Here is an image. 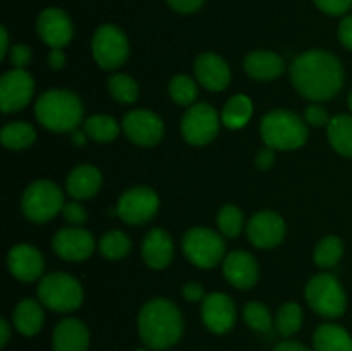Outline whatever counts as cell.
Instances as JSON below:
<instances>
[{"label": "cell", "instance_id": "1", "mask_svg": "<svg viewBox=\"0 0 352 351\" xmlns=\"http://www.w3.org/2000/svg\"><path fill=\"white\" fill-rule=\"evenodd\" d=\"M294 88L305 98L325 102L333 98L344 85V67L339 58L325 50H308L291 65Z\"/></svg>", "mask_w": 352, "mask_h": 351}, {"label": "cell", "instance_id": "2", "mask_svg": "<svg viewBox=\"0 0 352 351\" xmlns=\"http://www.w3.org/2000/svg\"><path fill=\"white\" fill-rule=\"evenodd\" d=\"M138 332L150 350L162 351L174 346L184 332L181 310L170 299H150L138 317Z\"/></svg>", "mask_w": 352, "mask_h": 351}, {"label": "cell", "instance_id": "3", "mask_svg": "<svg viewBox=\"0 0 352 351\" xmlns=\"http://www.w3.org/2000/svg\"><path fill=\"white\" fill-rule=\"evenodd\" d=\"M82 114L85 109L81 100L69 89H48L34 105L38 123L54 133L76 131V127L81 124Z\"/></svg>", "mask_w": 352, "mask_h": 351}, {"label": "cell", "instance_id": "4", "mask_svg": "<svg viewBox=\"0 0 352 351\" xmlns=\"http://www.w3.org/2000/svg\"><path fill=\"white\" fill-rule=\"evenodd\" d=\"M261 138L274 150H296L308 140V127L298 114L275 109L261 120Z\"/></svg>", "mask_w": 352, "mask_h": 351}, {"label": "cell", "instance_id": "5", "mask_svg": "<svg viewBox=\"0 0 352 351\" xmlns=\"http://www.w3.org/2000/svg\"><path fill=\"white\" fill-rule=\"evenodd\" d=\"M38 298L41 305L54 312H72L82 305V288L79 281L64 272H52L41 279L38 286Z\"/></svg>", "mask_w": 352, "mask_h": 351}, {"label": "cell", "instance_id": "6", "mask_svg": "<svg viewBox=\"0 0 352 351\" xmlns=\"http://www.w3.org/2000/svg\"><path fill=\"white\" fill-rule=\"evenodd\" d=\"M64 193L52 181H34L24 191L21 206L31 222L43 224L54 219L64 209Z\"/></svg>", "mask_w": 352, "mask_h": 351}, {"label": "cell", "instance_id": "7", "mask_svg": "<svg viewBox=\"0 0 352 351\" xmlns=\"http://www.w3.org/2000/svg\"><path fill=\"white\" fill-rule=\"evenodd\" d=\"M306 301L313 312L327 319H339L347 306L346 292L332 274H318L306 286Z\"/></svg>", "mask_w": 352, "mask_h": 351}, {"label": "cell", "instance_id": "8", "mask_svg": "<svg viewBox=\"0 0 352 351\" xmlns=\"http://www.w3.org/2000/svg\"><path fill=\"white\" fill-rule=\"evenodd\" d=\"M182 250L186 258L199 268H213L220 264L226 253L222 236L213 229L192 227L182 237Z\"/></svg>", "mask_w": 352, "mask_h": 351}, {"label": "cell", "instance_id": "9", "mask_svg": "<svg viewBox=\"0 0 352 351\" xmlns=\"http://www.w3.org/2000/svg\"><path fill=\"white\" fill-rule=\"evenodd\" d=\"M91 52L96 64L102 69H117L127 61L129 43L120 28L113 24H103L93 34Z\"/></svg>", "mask_w": 352, "mask_h": 351}, {"label": "cell", "instance_id": "10", "mask_svg": "<svg viewBox=\"0 0 352 351\" xmlns=\"http://www.w3.org/2000/svg\"><path fill=\"white\" fill-rule=\"evenodd\" d=\"M219 126V112L210 103H196L182 117L181 133L189 145L203 147L217 136Z\"/></svg>", "mask_w": 352, "mask_h": 351}, {"label": "cell", "instance_id": "11", "mask_svg": "<svg viewBox=\"0 0 352 351\" xmlns=\"http://www.w3.org/2000/svg\"><path fill=\"white\" fill-rule=\"evenodd\" d=\"M160 200L151 188L136 186L124 193L117 202V215L131 226H141L153 219L158 212Z\"/></svg>", "mask_w": 352, "mask_h": 351}, {"label": "cell", "instance_id": "12", "mask_svg": "<svg viewBox=\"0 0 352 351\" xmlns=\"http://www.w3.org/2000/svg\"><path fill=\"white\" fill-rule=\"evenodd\" d=\"M34 93V81L24 69H12L0 79V109L12 114L24 109Z\"/></svg>", "mask_w": 352, "mask_h": 351}, {"label": "cell", "instance_id": "13", "mask_svg": "<svg viewBox=\"0 0 352 351\" xmlns=\"http://www.w3.org/2000/svg\"><path fill=\"white\" fill-rule=\"evenodd\" d=\"M122 127L129 141L140 147H153L164 136V120L150 110H131L124 116Z\"/></svg>", "mask_w": 352, "mask_h": 351}, {"label": "cell", "instance_id": "14", "mask_svg": "<svg viewBox=\"0 0 352 351\" xmlns=\"http://www.w3.org/2000/svg\"><path fill=\"white\" fill-rule=\"evenodd\" d=\"M248 237L251 243L261 250L278 246L285 236V222L278 213L265 210L254 213L248 222Z\"/></svg>", "mask_w": 352, "mask_h": 351}, {"label": "cell", "instance_id": "15", "mask_svg": "<svg viewBox=\"0 0 352 351\" xmlns=\"http://www.w3.org/2000/svg\"><path fill=\"white\" fill-rule=\"evenodd\" d=\"M36 30L41 40L50 48H64L65 45L71 43L72 34H74L71 17L57 7L45 9L38 16Z\"/></svg>", "mask_w": 352, "mask_h": 351}, {"label": "cell", "instance_id": "16", "mask_svg": "<svg viewBox=\"0 0 352 351\" xmlns=\"http://www.w3.org/2000/svg\"><path fill=\"white\" fill-rule=\"evenodd\" d=\"M201 320L213 334H226L236 323V305L230 296L212 292L201 303Z\"/></svg>", "mask_w": 352, "mask_h": 351}, {"label": "cell", "instance_id": "17", "mask_svg": "<svg viewBox=\"0 0 352 351\" xmlns=\"http://www.w3.org/2000/svg\"><path fill=\"white\" fill-rule=\"evenodd\" d=\"M54 251L67 262H85L95 251V240L91 234L79 227H65L54 236Z\"/></svg>", "mask_w": 352, "mask_h": 351}, {"label": "cell", "instance_id": "18", "mask_svg": "<svg viewBox=\"0 0 352 351\" xmlns=\"http://www.w3.org/2000/svg\"><path fill=\"white\" fill-rule=\"evenodd\" d=\"M10 274L23 282H33L41 275L45 267L43 257L31 244H16L7 255Z\"/></svg>", "mask_w": 352, "mask_h": 351}, {"label": "cell", "instance_id": "19", "mask_svg": "<svg viewBox=\"0 0 352 351\" xmlns=\"http://www.w3.org/2000/svg\"><path fill=\"white\" fill-rule=\"evenodd\" d=\"M223 275L239 289H251L258 281L260 268L254 257L248 251L237 250L223 258Z\"/></svg>", "mask_w": 352, "mask_h": 351}, {"label": "cell", "instance_id": "20", "mask_svg": "<svg viewBox=\"0 0 352 351\" xmlns=\"http://www.w3.org/2000/svg\"><path fill=\"white\" fill-rule=\"evenodd\" d=\"M195 72L198 81L210 92H222L230 83V69L220 55L205 52L196 57Z\"/></svg>", "mask_w": 352, "mask_h": 351}, {"label": "cell", "instance_id": "21", "mask_svg": "<svg viewBox=\"0 0 352 351\" xmlns=\"http://www.w3.org/2000/svg\"><path fill=\"white\" fill-rule=\"evenodd\" d=\"M89 332L79 319H64L57 323L52 336L54 351H88Z\"/></svg>", "mask_w": 352, "mask_h": 351}, {"label": "cell", "instance_id": "22", "mask_svg": "<svg viewBox=\"0 0 352 351\" xmlns=\"http://www.w3.org/2000/svg\"><path fill=\"white\" fill-rule=\"evenodd\" d=\"M143 260L146 262L148 267L160 270L165 268L172 262L174 257V243L167 231L155 227L144 236L143 246H141Z\"/></svg>", "mask_w": 352, "mask_h": 351}, {"label": "cell", "instance_id": "23", "mask_svg": "<svg viewBox=\"0 0 352 351\" xmlns=\"http://www.w3.org/2000/svg\"><path fill=\"white\" fill-rule=\"evenodd\" d=\"M244 71L258 81H272L285 71V62L275 52L254 50L244 58Z\"/></svg>", "mask_w": 352, "mask_h": 351}, {"label": "cell", "instance_id": "24", "mask_svg": "<svg viewBox=\"0 0 352 351\" xmlns=\"http://www.w3.org/2000/svg\"><path fill=\"white\" fill-rule=\"evenodd\" d=\"M65 188L76 200L91 198L102 188V172L93 165H79L69 174Z\"/></svg>", "mask_w": 352, "mask_h": 351}, {"label": "cell", "instance_id": "25", "mask_svg": "<svg viewBox=\"0 0 352 351\" xmlns=\"http://www.w3.org/2000/svg\"><path fill=\"white\" fill-rule=\"evenodd\" d=\"M315 351H352V336L337 323H323L313 334Z\"/></svg>", "mask_w": 352, "mask_h": 351}, {"label": "cell", "instance_id": "26", "mask_svg": "<svg viewBox=\"0 0 352 351\" xmlns=\"http://www.w3.org/2000/svg\"><path fill=\"white\" fill-rule=\"evenodd\" d=\"M14 326L19 330L23 336H34L43 327V308L36 299L26 298L23 301L17 303L16 310H14Z\"/></svg>", "mask_w": 352, "mask_h": 351}, {"label": "cell", "instance_id": "27", "mask_svg": "<svg viewBox=\"0 0 352 351\" xmlns=\"http://www.w3.org/2000/svg\"><path fill=\"white\" fill-rule=\"evenodd\" d=\"M329 141L342 157L352 158V116L339 114L329 123Z\"/></svg>", "mask_w": 352, "mask_h": 351}, {"label": "cell", "instance_id": "28", "mask_svg": "<svg viewBox=\"0 0 352 351\" xmlns=\"http://www.w3.org/2000/svg\"><path fill=\"white\" fill-rule=\"evenodd\" d=\"M253 116V102L246 95H234L222 110V123L229 129H241Z\"/></svg>", "mask_w": 352, "mask_h": 351}, {"label": "cell", "instance_id": "29", "mask_svg": "<svg viewBox=\"0 0 352 351\" xmlns=\"http://www.w3.org/2000/svg\"><path fill=\"white\" fill-rule=\"evenodd\" d=\"M2 145L9 150H24L36 140V131L28 123H10L2 127L0 133Z\"/></svg>", "mask_w": 352, "mask_h": 351}, {"label": "cell", "instance_id": "30", "mask_svg": "<svg viewBox=\"0 0 352 351\" xmlns=\"http://www.w3.org/2000/svg\"><path fill=\"white\" fill-rule=\"evenodd\" d=\"M85 133L86 136L98 141V143H109L119 136L120 127L113 117L98 114V116H93L85 120Z\"/></svg>", "mask_w": 352, "mask_h": 351}, {"label": "cell", "instance_id": "31", "mask_svg": "<svg viewBox=\"0 0 352 351\" xmlns=\"http://www.w3.org/2000/svg\"><path fill=\"white\" fill-rule=\"evenodd\" d=\"M131 251V240L122 231H109L100 240V253L109 260H120Z\"/></svg>", "mask_w": 352, "mask_h": 351}, {"label": "cell", "instance_id": "32", "mask_svg": "<svg viewBox=\"0 0 352 351\" xmlns=\"http://www.w3.org/2000/svg\"><path fill=\"white\" fill-rule=\"evenodd\" d=\"M344 244L337 236H327L316 244L315 248V264L322 268H330L337 265L342 258Z\"/></svg>", "mask_w": 352, "mask_h": 351}, {"label": "cell", "instance_id": "33", "mask_svg": "<svg viewBox=\"0 0 352 351\" xmlns=\"http://www.w3.org/2000/svg\"><path fill=\"white\" fill-rule=\"evenodd\" d=\"M277 330L280 336L289 337L298 332L302 326V310L298 303L289 301L282 305V308L277 313Z\"/></svg>", "mask_w": 352, "mask_h": 351}, {"label": "cell", "instance_id": "34", "mask_svg": "<svg viewBox=\"0 0 352 351\" xmlns=\"http://www.w3.org/2000/svg\"><path fill=\"white\" fill-rule=\"evenodd\" d=\"M244 322L251 327L253 330L261 334H268L274 329V320H272V313L263 303L251 301L244 306Z\"/></svg>", "mask_w": 352, "mask_h": 351}, {"label": "cell", "instance_id": "35", "mask_svg": "<svg viewBox=\"0 0 352 351\" xmlns=\"http://www.w3.org/2000/svg\"><path fill=\"white\" fill-rule=\"evenodd\" d=\"M109 92L120 103H134L138 100V95H140L138 83L127 74L110 76Z\"/></svg>", "mask_w": 352, "mask_h": 351}, {"label": "cell", "instance_id": "36", "mask_svg": "<svg viewBox=\"0 0 352 351\" xmlns=\"http://www.w3.org/2000/svg\"><path fill=\"white\" fill-rule=\"evenodd\" d=\"M168 92H170L172 100L182 107L192 105V102H195L196 96H198L196 83L186 74L174 76V78L170 79V85H168Z\"/></svg>", "mask_w": 352, "mask_h": 351}, {"label": "cell", "instance_id": "37", "mask_svg": "<svg viewBox=\"0 0 352 351\" xmlns=\"http://www.w3.org/2000/svg\"><path fill=\"white\" fill-rule=\"evenodd\" d=\"M217 224L227 237H237L244 227V215L236 205H226L217 215Z\"/></svg>", "mask_w": 352, "mask_h": 351}, {"label": "cell", "instance_id": "38", "mask_svg": "<svg viewBox=\"0 0 352 351\" xmlns=\"http://www.w3.org/2000/svg\"><path fill=\"white\" fill-rule=\"evenodd\" d=\"M313 2L329 16H342L352 9V0H313Z\"/></svg>", "mask_w": 352, "mask_h": 351}, {"label": "cell", "instance_id": "39", "mask_svg": "<svg viewBox=\"0 0 352 351\" xmlns=\"http://www.w3.org/2000/svg\"><path fill=\"white\" fill-rule=\"evenodd\" d=\"M62 217H64L67 222L74 224V226H79V224H85L86 219H88V212H86L85 206L78 202L65 203L64 209H62Z\"/></svg>", "mask_w": 352, "mask_h": 351}, {"label": "cell", "instance_id": "40", "mask_svg": "<svg viewBox=\"0 0 352 351\" xmlns=\"http://www.w3.org/2000/svg\"><path fill=\"white\" fill-rule=\"evenodd\" d=\"M305 119L311 126H329L330 123L329 112L325 110V107L318 105V103H313V105L306 107Z\"/></svg>", "mask_w": 352, "mask_h": 351}, {"label": "cell", "instance_id": "41", "mask_svg": "<svg viewBox=\"0 0 352 351\" xmlns=\"http://www.w3.org/2000/svg\"><path fill=\"white\" fill-rule=\"evenodd\" d=\"M31 62V48L28 45L17 43L10 50V64L14 69H26V65Z\"/></svg>", "mask_w": 352, "mask_h": 351}, {"label": "cell", "instance_id": "42", "mask_svg": "<svg viewBox=\"0 0 352 351\" xmlns=\"http://www.w3.org/2000/svg\"><path fill=\"white\" fill-rule=\"evenodd\" d=\"M175 12L179 14H192L201 9L205 0H165Z\"/></svg>", "mask_w": 352, "mask_h": 351}, {"label": "cell", "instance_id": "43", "mask_svg": "<svg viewBox=\"0 0 352 351\" xmlns=\"http://www.w3.org/2000/svg\"><path fill=\"white\" fill-rule=\"evenodd\" d=\"M339 40L346 48L352 50V14L346 16L339 24Z\"/></svg>", "mask_w": 352, "mask_h": 351}, {"label": "cell", "instance_id": "44", "mask_svg": "<svg viewBox=\"0 0 352 351\" xmlns=\"http://www.w3.org/2000/svg\"><path fill=\"white\" fill-rule=\"evenodd\" d=\"M182 295L188 301H201V299H205V289L199 282H188L182 288Z\"/></svg>", "mask_w": 352, "mask_h": 351}, {"label": "cell", "instance_id": "45", "mask_svg": "<svg viewBox=\"0 0 352 351\" xmlns=\"http://www.w3.org/2000/svg\"><path fill=\"white\" fill-rule=\"evenodd\" d=\"M275 162V153H274V148L267 147L263 150L258 151L256 155V167L265 171V169H270Z\"/></svg>", "mask_w": 352, "mask_h": 351}, {"label": "cell", "instance_id": "46", "mask_svg": "<svg viewBox=\"0 0 352 351\" xmlns=\"http://www.w3.org/2000/svg\"><path fill=\"white\" fill-rule=\"evenodd\" d=\"M65 64V54L62 52V48H52L50 55H48V65H50L52 69H55V71H58V69L64 67Z\"/></svg>", "mask_w": 352, "mask_h": 351}, {"label": "cell", "instance_id": "47", "mask_svg": "<svg viewBox=\"0 0 352 351\" xmlns=\"http://www.w3.org/2000/svg\"><path fill=\"white\" fill-rule=\"evenodd\" d=\"M274 351H311L309 348H306L305 344L296 343V341H284V343L277 344L274 348Z\"/></svg>", "mask_w": 352, "mask_h": 351}, {"label": "cell", "instance_id": "48", "mask_svg": "<svg viewBox=\"0 0 352 351\" xmlns=\"http://www.w3.org/2000/svg\"><path fill=\"white\" fill-rule=\"evenodd\" d=\"M9 337H10V327L9 322L6 319L0 320V346L6 348L7 343H9Z\"/></svg>", "mask_w": 352, "mask_h": 351}, {"label": "cell", "instance_id": "49", "mask_svg": "<svg viewBox=\"0 0 352 351\" xmlns=\"http://www.w3.org/2000/svg\"><path fill=\"white\" fill-rule=\"evenodd\" d=\"M0 40H2V48H0V61L6 58L7 50H9V34H7L6 26L0 28Z\"/></svg>", "mask_w": 352, "mask_h": 351}, {"label": "cell", "instance_id": "50", "mask_svg": "<svg viewBox=\"0 0 352 351\" xmlns=\"http://www.w3.org/2000/svg\"><path fill=\"white\" fill-rule=\"evenodd\" d=\"M72 143L78 145V147H82L86 143V133H81V131H72Z\"/></svg>", "mask_w": 352, "mask_h": 351}, {"label": "cell", "instance_id": "51", "mask_svg": "<svg viewBox=\"0 0 352 351\" xmlns=\"http://www.w3.org/2000/svg\"><path fill=\"white\" fill-rule=\"evenodd\" d=\"M349 107H351V110H352V92H351V95H349Z\"/></svg>", "mask_w": 352, "mask_h": 351}, {"label": "cell", "instance_id": "52", "mask_svg": "<svg viewBox=\"0 0 352 351\" xmlns=\"http://www.w3.org/2000/svg\"><path fill=\"white\" fill-rule=\"evenodd\" d=\"M136 351H146V350H136Z\"/></svg>", "mask_w": 352, "mask_h": 351}]
</instances>
